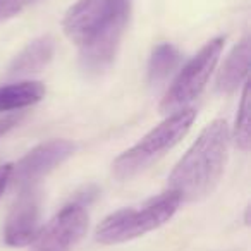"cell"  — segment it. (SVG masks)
I'll use <instances>...</instances> for the list:
<instances>
[{
    "mask_svg": "<svg viewBox=\"0 0 251 251\" xmlns=\"http://www.w3.org/2000/svg\"><path fill=\"white\" fill-rule=\"evenodd\" d=\"M230 131L224 119L210 122L169 176V191L181 201H198L219 184L229 157Z\"/></svg>",
    "mask_w": 251,
    "mask_h": 251,
    "instance_id": "cell-1",
    "label": "cell"
},
{
    "mask_svg": "<svg viewBox=\"0 0 251 251\" xmlns=\"http://www.w3.org/2000/svg\"><path fill=\"white\" fill-rule=\"evenodd\" d=\"M195 117L196 110L191 107L171 114L164 122L155 126L150 133L145 134L134 147L115 158V162L112 164L114 176L121 181H126L143 172L148 165L160 158L167 150L174 148L188 134Z\"/></svg>",
    "mask_w": 251,
    "mask_h": 251,
    "instance_id": "cell-2",
    "label": "cell"
},
{
    "mask_svg": "<svg viewBox=\"0 0 251 251\" xmlns=\"http://www.w3.org/2000/svg\"><path fill=\"white\" fill-rule=\"evenodd\" d=\"M179 205V196L167 191L136 208H124L105 217L98 224L95 236L101 244H121L133 241L167 224L177 212Z\"/></svg>",
    "mask_w": 251,
    "mask_h": 251,
    "instance_id": "cell-3",
    "label": "cell"
},
{
    "mask_svg": "<svg viewBox=\"0 0 251 251\" xmlns=\"http://www.w3.org/2000/svg\"><path fill=\"white\" fill-rule=\"evenodd\" d=\"M224 49V38H213L179 71L176 79L165 97L162 98V114H174L186 108L195 98L200 97L203 88L206 86L213 69H215L219 57Z\"/></svg>",
    "mask_w": 251,
    "mask_h": 251,
    "instance_id": "cell-4",
    "label": "cell"
},
{
    "mask_svg": "<svg viewBox=\"0 0 251 251\" xmlns=\"http://www.w3.org/2000/svg\"><path fill=\"white\" fill-rule=\"evenodd\" d=\"M126 9H131L129 0H77L66 12L64 33L71 42L81 47Z\"/></svg>",
    "mask_w": 251,
    "mask_h": 251,
    "instance_id": "cell-5",
    "label": "cell"
},
{
    "mask_svg": "<svg viewBox=\"0 0 251 251\" xmlns=\"http://www.w3.org/2000/svg\"><path fill=\"white\" fill-rule=\"evenodd\" d=\"M88 212L81 203L64 206L33 241V251H71L86 234Z\"/></svg>",
    "mask_w": 251,
    "mask_h": 251,
    "instance_id": "cell-6",
    "label": "cell"
},
{
    "mask_svg": "<svg viewBox=\"0 0 251 251\" xmlns=\"http://www.w3.org/2000/svg\"><path fill=\"white\" fill-rule=\"evenodd\" d=\"M74 153V145L67 140H50L35 147L16 165H12V177L19 189H31L43 176L59 167Z\"/></svg>",
    "mask_w": 251,
    "mask_h": 251,
    "instance_id": "cell-7",
    "label": "cell"
},
{
    "mask_svg": "<svg viewBox=\"0 0 251 251\" xmlns=\"http://www.w3.org/2000/svg\"><path fill=\"white\" fill-rule=\"evenodd\" d=\"M129 14L131 9H126L110 25L95 33L86 43L79 47V66L88 76H98L114 62L129 21Z\"/></svg>",
    "mask_w": 251,
    "mask_h": 251,
    "instance_id": "cell-8",
    "label": "cell"
},
{
    "mask_svg": "<svg viewBox=\"0 0 251 251\" xmlns=\"http://www.w3.org/2000/svg\"><path fill=\"white\" fill-rule=\"evenodd\" d=\"M23 195L12 206L4 229V239L9 246H29L38 234L40 203L33 189H23Z\"/></svg>",
    "mask_w": 251,
    "mask_h": 251,
    "instance_id": "cell-9",
    "label": "cell"
},
{
    "mask_svg": "<svg viewBox=\"0 0 251 251\" xmlns=\"http://www.w3.org/2000/svg\"><path fill=\"white\" fill-rule=\"evenodd\" d=\"M250 36H244L239 43L227 55L219 76H217V91L224 95H230L248 81V71H250Z\"/></svg>",
    "mask_w": 251,
    "mask_h": 251,
    "instance_id": "cell-10",
    "label": "cell"
},
{
    "mask_svg": "<svg viewBox=\"0 0 251 251\" xmlns=\"http://www.w3.org/2000/svg\"><path fill=\"white\" fill-rule=\"evenodd\" d=\"M53 50H55V43L50 36H42V38L33 40L12 60L11 67H9V76L26 77L35 73H40L52 60Z\"/></svg>",
    "mask_w": 251,
    "mask_h": 251,
    "instance_id": "cell-11",
    "label": "cell"
},
{
    "mask_svg": "<svg viewBox=\"0 0 251 251\" xmlns=\"http://www.w3.org/2000/svg\"><path fill=\"white\" fill-rule=\"evenodd\" d=\"M45 97V86L40 81H19L0 86V112L19 110L38 103Z\"/></svg>",
    "mask_w": 251,
    "mask_h": 251,
    "instance_id": "cell-12",
    "label": "cell"
},
{
    "mask_svg": "<svg viewBox=\"0 0 251 251\" xmlns=\"http://www.w3.org/2000/svg\"><path fill=\"white\" fill-rule=\"evenodd\" d=\"M181 62V53L172 43H160L153 49L148 60V83L151 86L165 83Z\"/></svg>",
    "mask_w": 251,
    "mask_h": 251,
    "instance_id": "cell-13",
    "label": "cell"
},
{
    "mask_svg": "<svg viewBox=\"0 0 251 251\" xmlns=\"http://www.w3.org/2000/svg\"><path fill=\"white\" fill-rule=\"evenodd\" d=\"M234 141L237 148L243 151H250L251 147V98H250V83H244L243 97H241L239 112L236 117L234 127Z\"/></svg>",
    "mask_w": 251,
    "mask_h": 251,
    "instance_id": "cell-14",
    "label": "cell"
},
{
    "mask_svg": "<svg viewBox=\"0 0 251 251\" xmlns=\"http://www.w3.org/2000/svg\"><path fill=\"white\" fill-rule=\"evenodd\" d=\"M35 2L36 0H0V21H5L12 16L19 14Z\"/></svg>",
    "mask_w": 251,
    "mask_h": 251,
    "instance_id": "cell-15",
    "label": "cell"
},
{
    "mask_svg": "<svg viewBox=\"0 0 251 251\" xmlns=\"http://www.w3.org/2000/svg\"><path fill=\"white\" fill-rule=\"evenodd\" d=\"M23 115L21 114H11V115H5L4 119H0V138L7 134L11 129H14L16 126L19 124Z\"/></svg>",
    "mask_w": 251,
    "mask_h": 251,
    "instance_id": "cell-16",
    "label": "cell"
},
{
    "mask_svg": "<svg viewBox=\"0 0 251 251\" xmlns=\"http://www.w3.org/2000/svg\"><path fill=\"white\" fill-rule=\"evenodd\" d=\"M11 177H12V164L0 165V196L4 195L7 186L11 184Z\"/></svg>",
    "mask_w": 251,
    "mask_h": 251,
    "instance_id": "cell-17",
    "label": "cell"
}]
</instances>
